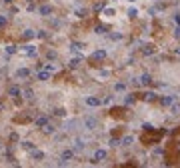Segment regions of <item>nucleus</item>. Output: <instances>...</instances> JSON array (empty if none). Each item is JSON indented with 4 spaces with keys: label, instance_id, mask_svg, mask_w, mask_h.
<instances>
[{
    "label": "nucleus",
    "instance_id": "nucleus-23",
    "mask_svg": "<svg viewBox=\"0 0 180 168\" xmlns=\"http://www.w3.org/2000/svg\"><path fill=\"white\" fill-rule=\"evenodd\" d=\"M76 16H78V18H86V16H88V10L86 8H78L76 10Z\"/></svg>",
    "mask_w": 180,
    "mask_h": 168
},
{
    "label": "nucleus",
    "instance_id": "nucleus-8",
    "mask_svg": "<svg viewBox=\"0 0 180 168\" xmlns=\"http://www.w3.org/2000/svg\"><path fill=\"white\" fill-rule=\"evenodd\" d=\"M8 96H12V98H18V96H22V88L16 86V84H14V86H10V88H8Z\"/></svg>",
    "mask_w": 180,
    "mask_h": 168
},
{
    "label": "nucleus",
    "instance_id": "nucleus-15",
    "mask_svg": "<svg viewBox=\"0 0 180 168\" xmlns=\"http://www.w3.org/2000/svg\"><path fill=\"white\" fill-rule=\"evenodd\" d=\"M22 36H24L26 40H32V38H36V32H34L32 28H26V30H24V34H22Z\"/></svg>",
    "mask_w": 180,
    "mask_h": 168
},
{
    "label": "nucleus",
    "instance_id": "nucleus-2",
    "mask_svg": "<svg viewBox=\"0 0 180 168\" xmlns=\"http://www.w3.org/2000/svg\"><path fill=\"white\" fill-rule=\"evenodd\" d=\"M84 102L90 106V108H98V106L102 104V100H100L98 96H86V98H84Z\"/></svg>",
    "mask_w": 180,
    "mask_h": 168
},
{
    "label": "nucleus",
    "instance_id": "nucleus-40",
    "mask_svg": "<svg viewBox=\"0 0 180 168\" xmlns=\"http://www.w3.org/2000/svg\"><path fill=\"white\" fill-rule=\"evenodd\" d=\"M174 36H176V38H180V24H176V28H174Z\"/></svg>",
    "mask_w": 180,
    "mask_h": 168
},
{
    "label": "nucleus",
    "instance_id": "nucleus-18",
    "mask_svg": "<svg viewBox=\"0 0 180 168\" xmlns=\"http://www.w3.org/2000/svg\"><path fill=\"white\" fill-rule=\"evenodd\" d=\"M102 14L108 16V18H112V16H116V10H114L112 6H108V8H102Z\"/></svg>",
    "mask_w": 180,
    "mask_h": 168
},
{
    "label": "nucleus",
    "instance_id": "nucleus-17",
    "mask_svg": "<svg viewBox=\"0 0 180 168\" xmlns=\"http://www.w3.org/2000/svg\"><path fill=\"white\" fill-rule=\"evenodd\" d=\"M82 64V58H72L70 62H68V68H72V70H74V68H78Z\"/></svg>",
    "mask_w": 180,
    "mask_h": 168
},
{
    "label": "nucleus",
    "instance_id": "nucleus-41",
    "mask_svg": "<svg viewBox=\"0 0 180 168\" xmlns=\"http://www.w3.org/2000/svg\"><path fill=\"white\" fill-rule=\"evenodd\" d=\"M102 8H104V4H96V6H94V10H96V12H100Z\"/></svg>",
    "mask_w": 180,
    "mask_h": 168
},
{
    "label": "nucleus",
    "instance_id": "nucleus-42",
    "mask_svg": "<svg viewBox=\"0 0 180 168\" xmlns=\"http://www.w3.org/2000/svg\"><path fill=\"white\" fill-rule=\"evenodd\" d=\"M174 22H176V24H180V14H176V16H174Z\"/></svg>",
    "mask_w": 180,
    "mask_h": 168
},
{
    "label": "nucleus",
    "instance_id": "nucleus-38",
    "mask_svg": "<svg viewBox=\"0 0 180 168\" xmlns=\"http://www.w3.org/2000/svg\"><path fill=\"white\" fill-rule=\"evenodd\" d=\"M16 52V46H6V54H14Z\"/></svg>",
    "mask_w": 180,
    "mask_h": 168
},
{
    "label": "nucleus",
    "instance_id": "nucleus-45",
    "mask_svg": "<svg viewBox=\"0 0 180 168\" xmlns=\"http://www.w3.org/2000/svg\"><path fill=\"white\" fill-rule=\"evenodd\" d=\"M130 2H136V0H130Z\"/></svg>",
    "mask_w": 180,
    "mask_h": 168
},
{
    "label": "nucleus",
    "instance_id": "nucleus-28",
    "mask_svg": "<svg viewBox=\"0 0 180 168\" xmlns=\"http://www.w3.org/2000/svg\"><path fill=\"white\" fill-rule=\"evenodd\" d=\"M42 66H44V70H48L50 74H52V72H56V66H54V64H42Z\"/></svg>",
    "mask_w": 180,
    "mask_h": 168
},
{
    "label": "nucleus",
    "instance_id": "nucleus-1",
    "mask_svg": "<svg viewBox=\"0 0 180 168\" xmlns=\"http://www.w3.org/2000/svg\"><path fill=\"white\" fill-rule=\"evenodd\" d=\"M82 124H84L86 130H96V128H98V120H96L94 116H86Z\"/></svg>",
    "mask_w": 180,
    "mask_h": 168
},
{
    "label": "nucleus",
    "instance_id": "nucleus-4",
    "mask_svg": "<svg viewBox=\"0 0 180 168\" xmlns=\"http://www.w3.org/2000/svg\"><path fill=\"white\" fill-rule=\"evenodd\" d=\"M52 12H54V8L50 4H42L40 8H38V14H40V16H50Z\"/></svg>",
    "mask_w": 180,
    "mask_h": 168
},
{
    "label": "nucleus",
    "instance_id": "nucleus-29",
    "mask_svg": "<svg viewBox=\"0 0 180 168\" xmlns=\"http://www.w3.org/2000/svg\"><path fill=\"white\" fill-rule=\"evenodd\" d=\"M110 40H122V32H112L110 34Z\"/></svg>",
    "mask_w": 180,
    "mask_h": 168
},
{
    "label": "nucleus",
    "instance_id": "nucleus-26",
    "mask_svg": "<svg viewBox=\"0 0 180 168\" xmlns=\"http://www.w3.org/2000/svg\"><path fill=\"white\" fill-rule=\"evenodd\" d=\"M132 142H134V138H132V136H124V138L120 140V144H124V146H130Z\"/></svg>",
    "mask_w": 180,
    "mask_h": 168
},
{
    "label": "nucleus",
    "instance_id": "nucleus-34",
    "mask_svg": "<svg viewBox=\"0 0 180 168\" xmlns=\"http://www.w3.org/2000/svg\"><path fill=\"white\" fill-rule=\"evenodd\" d=\"M46 56L50 58V60H56V56H58V54L54 52V50H48V52H46Z\"/></svg>",
    "mask_w": 180,
    "mask_h": 168
},
{
    "label": "nucleus",
    "instance_id": "nucleus-31",
    "mask_svg": "<svg viewBox=\"0 0 180 168\" xmlns=\"http://www.w3.org/2000/svg\"><path fill=\"white\" fill-rule=\"evenodd\" d=\"M128 16H130V18H136V16H138V10L136 8H128Z\"/></svg>",
    "mask_w": 180,
    "mask_h": 168
},
{
    "label": "nucleus",
    "instance_id": "nucleus-30",
    "mask_svg": "<svg viewBox=\"0 0 180 168\" xmlns=\"http://www.w3.org/2000/svg\"><path fill=\"white\" fill-rule=\"evenodd\" d=\"M94 32H96V34H104V32H106V26H102V24H98V26L94 28Z\"/></svg>",
    "mask_w": 180,
    "mask_h": 168
},
{
    "label": "nucleus",
    "instance_id": "nucleus-32",
    "mask_svg": "<svg viewBox=\"0 0 180 168\" xmlns=\"http://www.w3.org/2000/svg\"><path fill=\"white\" fill-rule=\"evenodd\" d=\"M124 104H126V106L134 104V96H132V94H130V96H126V98H124Z\"/></svg>",
    "mask_w": 180,
    "mask_h": 168
},
{
    "label": "nucleus",
    "instance_id": "nucleus-35",
    "mask_svg": "<svg viewBox=\"0 0 180 168\" xmlns=\"http://www.w3.org/2000/svg\"><path fill=\"white\" fill-rule=\"evenodd\" d=\"M54 114H56V116H66V110H64V108H56Z\"/></svg>",
    "mask_w": 180,
    "mask_h": 168
},
{
    "label": "nucleus",
    "instance_id": "nucleus-3",
    "mask_svg": "<svg viewBox=\"0 0 180 168\" xmlns=\"http://www.w3.org/2000/svg\"><path fill=\"white\" fill-rule=\"evenodd\" d=\"M108 158V152H106L104 148H98L94 152V162H102V160H106Z\"/></svg>",
    "mask_w": 180,
    "mask_h": 168
},
{
    "label": "nucleus",
    "instance_id": "nucleus-27",
    "mask_svg": "<svg viewBox=\"0 0 180 168\" xmlns=\"http://www.w3.org/2000/svg\"><path fill=\"white\" fill-rule=\"evenodd\" d=\"M20 146H22V148H24V150H32V148H34V144H32V142H30V140H24V142H22V144H20Z\"/></svg>",
    "mask_w": 180,
    "mask_h": 168
},
{
    "label": "nucleus",
    "instance_id": "nucleus-7",
    "mask_svg": "<svg viewBox=\"0 0 180 168\" xmlns=\"http://www.w3.org/2000/svg\"><path fill=\"white\" fill-rule=\"evenodd\" d=\"M36 78H38V80H42V82H48V80H50V72H48V70H40V68H38V70H36Z\"/></svg>",
    "mask_w": 180,
    "mask_h": 168
},
{
    "label": "nucleus",
    "instance_id": "nucleus-6",
    "mask_svg": "<svg viewBox=\"0 0 180 168\" xmlns=\"http://www.w3.org/2000/svg\"><path fill=\"white\" fill-rule=\"evenodd\" d=\"M22 52L26 54V56H36V46H34V44H26V46H22Z\"/></svg>",
    "mask_w": 180,
    "mask_h": 168
},
{
    "label": "nucleus",
    "instance_id": "nucleus-22",
    "mask_svg": "<svg viewBox=\"0 0 180 168\" xmlns=\"http://www.w3.org/2000/svg\"><path fill=\"white\" fill-rule=\"evenodd\" d=\"M172 102H174V96H164V98H160V104L162 106H170Z\"/></svg>",
    "mask_w": 180,
    "mask_h": 168
},
{
    "label": "nucleus",
    "instance_id": "nucleus-25",
    "mask_svg": "<svg viewBox=\"0 0 180 168\" xmlns=\"http://www.w3.org/2000/svg\"><path fill=\"white\" fill-rule=\"evenodd\" d=\"M22 94H24V98H28V100H32V98H34V90H32V88H26Z\"/></svg>",
    "mask_w": 180,
    "mask_h": 168
},
{
    "label": "nucleus",
    "instance_id": "nucleus-5",
    "mask_svg": "<svg viewBox=\"0 0 180 168\" xmlns=\"http://www.w3.org/2000/svg\"><path fill=\"white\" fill-rule=\"evenodd\" d=\"M74 150L72 148H66V150H62V154H60V160H66V162H70L72 158H74Z\"/></svg>",
    "mask_w": 180,
    "mask_h": 168
},
{
    "label": "nucleus",
    "instance_id": "nucleus-11",
    "mask_svg": "<svg viewBox=\"0 0 180 168\" xmlns=\"http://www.w3.org/2000/svg\"><path fill=\"white\" fill-rule=\"evenodd\" d=\"M28 76H30L28 68H18V70H16V78H28Z\"/></svg>",
    "mask_w": 180,
    "mask_h": 168
},
{
    "label": "nucleus",
    "instance_id": "nucleus-10",
    "mask_svg": "<svg viewBox=\"0 0 180 168\" xmlns=\"http://www.w3.org/2000/svg\"><path fill=\"white\" fill-rule=\"evenodd\" d=\"M44 124H48V116H38V118L34 120V126H36V128H42Z\"/></svg>",
    "mask_w": 180,
    "mask_h": 168
},
{
    "label": "nucleus",
    "instance_id": "nucleus-9",
    "mask_svg": "<svg viewBox=\"0 0 180 168\" xmlns=\"http://www.w3.org/2000/svg\"><path fill=\"white\" fill-rule=\"evenodd\" d=\"M30 156H32V160H44V152L42 150H36V148L30 150Z\"/></svg>",
    "mask_w": 180,
    "mask_h": 168
},
{
    "label": "nucleus",
    "instance_id": "nucleus-33",
    "mask_svg": "<svg viewBox=\"0 0 180 168\" xmlns=\"http://www.w3.org/2000/svg\"><path fill=\"white\" fill-rule=\"evenodd\" d=\"M6 22H8V18H6L4 14H0V28H4V26H6Z\"/></svg>",
    "mask_w": 180,
    "mask_h": 168
},
{
    "label": "nucleus",
    "instance_id": "nucleus-24",
    "mask_svg": "<svg viewBox=\"0 0 180 168\" xmlns=\"http://www.w3.org/2000/svg\"><path fill=\"white\" fill-rule=\"evenodd\" d=\"M114 90L116 92H124L126 90V84H124V82H116V84H114Z\"/></svg>",
    "mask_w": 180,
    "mask_h": 168
},
{
    "label": "nucleus",
    "instance_id": "nucleus-21",
    "mask_svg": "<svg viewBox=\"0 0 180 168\" xmlns=\"http://www.w3.org/2000/svg\"><path fill=\"white\" fill-rule=\"evenodd\" d=\"M146 102H152L154 98H156V92H152V90H148V92H144V96H142Z\"/></svg>",
    "mask_w": 180,
    "mask_h": 168
},
{
    "label": "nucleus",
    "instance_id": "nucleus-20",
    "mask_svg": "<svg viewBox=\"0 0 180 168\" xmlns=\"http://www.w3.org/2000/svg\"><path fill=\"white\" fill-rule=\"evenodd\" d=\"M142 54L144 56H152V54H154V46H152V44H146V46L142 48Z\"/></svg>",
    "mask_w": 180,
    "mask_h": 168
},
{
    "label": "nucleus",
    "instance_id": "nucleus-12",
    "mask_svg": "<svg viewBox=\"0 0 180 168\" xmlns=\"http://www.w3.org/2000/svg\"><path fill=\"white\" fill-rule=\"evenodd\" d=\"M82 150H84V140L76 138L74 140V152H82Z\"/></svg>",
    "mask_w": 180,
    "mask_h": 168
},
{
    "label": "nucleus",
    "instance_id": "nucleus-44",
    "mask_svg": "<svg viewBox=\"0 0 180 168\" xmlns=\"http://www.w3.org/2000/svg\"><path fill=\"white\" fill-rule=\"evenodd\" d=\"M4 2H12V0H4Z\"/></svg>",
    "mask_w": 180,
    "mask_h": 168
},
{
    "label": "nucleus",
    "instance_id": "nucleus-39",
    "mask_svg": "<svg viewBox=\"0 0 180 168\" xmlns=\"http://www.w3.org/2000/svg\"><path fill=\"white\" fill-rule=\"evenodd\" d=\"M118 144H120L118 138H110V146H112V148H114V146H118Z\"/></svg>",
    "mask_w": 180,
    "mask_h": 168
},
{
    "label": "nucleus",
    "instance_id": "nucleus-16",
    "mask_svg": "<svg viewBox=\"0 0 180 168\" xmlns=\"http://www.w3.org/2000/svg\"><path fill=\"white\" fill-rule=\"evenodd\" d=\"M42 132H44V134H54V132H56V128H54V126L48 122V124L42 126Z\"/></svg>",
    "mask_w": 180,
    "mask_h": 168
},
{
    "label": "nucleus",
    "instance_id": "nucleus-13",
    "mask_svg": "<svg viewBox=\"0 0 180 168\" xmlns=\"http://www.w3.org/2000/svg\"><path fill=\"white\" fill-rule=\"evenodd\" d=\"M70 50L72 52H82V50H84V44L82 42H70Z\"/></svg>",
    "mask_w": 180,
    "mask_h": 168
},
{
    "label": "nucleus",
    "instance_id": "nucleus-37",
    "mask_svg": "<svg viewBox=\"0 0 180 168\" xmlns=\"http://www.w3.org/2000/svg\"><path fill=\"white\" fill-rule=\"evenodd\" d=\"M144 130H146V132H150V130H154V126L150 124V122H144V126H142Z\"/></svg>",
    "mask_w": 180,
    "mask_h": 168
},
{
    "label": "nucleus",
    "instance_id": "nucleus-36",
    "mask_svg": "<svg viewBox=\"0 0 180 168\" xmlns=\"http://www.w3.org/2000/svg\"><path fill=\"white\" fill-rule=\"evenodd\" d=\"M172 112H174V114H180V104H174V102H172Z\"/></svg>",
    "mask_w": 180,
    "mask_h": 168
},
{
    "label": "nucleus",
    "instance_id": "nucleus-14",
    "mask_svg": "<svg viewBox=\"0 0 180 168\" xmlns=\"http://www.w3.org/2000/svg\"><path fill=\"white\" fill-rule=\"evenodd\" d=\"M104 58H106V50H96L92 54V60H104Z\"/></svg>",
    "mask_w": 180,
    "mask_h": 168
},
{
    "label": "nucleus",
    "instance_id": "nucleus-43",
    "mask_svg": "<svg viewBox=\"0 0 180 168\" xmlns=\"http://www.w3.org/2000/svg\"><path fill=\"white\" fill-rule=\"evenodd\" d=\"M174 54H176V56H180V46H178V48L174 50Z\"/></svg>",
    "mask_w": 180,
    "mask_h": 168
},
{
    "label": "nucleus",
    "instance_id": "nucleus-19",
    "mask_svg": "<svg viewBox=\"0 0 180 168\" xmlns=\"http://www.w3.org/2000/svg\"><path fill=\"white\" fill-rule=\"evenodd\" d=\"M150 82H152V76L148 74V72H144L142 76H140V84H144V86H146V84H150Z\"/></svg>",
    "mask_w": 180,
    "mask_h": 168
}]
</instances>
